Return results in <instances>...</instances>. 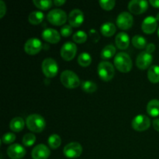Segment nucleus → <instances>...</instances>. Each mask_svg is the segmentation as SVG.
I'll list each match as a JSON object with an SVG mask.
<instances>
[{
    "label": "nucleus",
    "instance_id": "1",
    "mask_svg": "<svg viewBox=\"0 0 159 159\" xmlns=\"http://www.w3.org/2000/svg\"><path fill=\"white\" fill-rule=\"evenodd\" d=\"M27 128L34 133H40L46 127L45 119L40 114H31L27 116L26 120Z\"/></svg>",
    "mask_w": 159,
    "mask_h": 159
},
{
    "label": "nucleus",
    "instance_id": "2",
    "mask_svg": "<svg viewBox=\"0 0 159 159\" xmlns=\"http://www.w3.org/2000/svg\"><path fill=\"white\" fill-rule=\"evenodd\" d=\"M114 65L120 72L127 73L132 69V60L130 55L126 52H120L115 56Z\"/></svg>",
    "mask_w": 159,
    "mask_h": 159
},
{
    "label": "nucleus",
    "instance_id": "3",
    "mask_svg": "<svg viewBox=\"0 0 159 159\" xmlns=\"http://www.w3.org/2000/svg\"><path fill=\"white\" fill-rule=\"evenodd\" d=\"M60 80L62 85L67 89H76L80 85L81 82L79 76L72 71L65 70L62 71L60 76Z\"/></svg>",
    "mask_w": 159,
    "mask_h": 159
},
{
    "label": "nucleus",
    "instance_id": "4",
    "mask_svg": "<svg viewBox=\"0 0 159 159\" xmlns=\"http://www.w3.org/2000/svg\"><path fill=\"white\" fill-rule=\"evenodd\" d=\"M97 71L99 78L104 82H109L114 77V67L109 61L100 62L98 65Z\"/></svg>",
    "mask_w": 159,
    "mask_h": 159
},
{
    "label": "nucleus",
    "instance_id": "5",
    "mask_svg": "<svg viewBox=\"0 0 159 159\" xmlns=\"http://www.w3.org/2000/svg\"><path fill=\"white\" fill-rule=\"evenodd\" d=\"M48 22L54 26H61L66 23L68 16L66 12L61 9H54L50 11L47 15Z\"/></svg>",
    "mask_w": 159,
    "mask_h": 159
},
{
    "label": "nucleus",
    "instance_id": "6",
    "mask_svg": "<svg viewBox=\"0 0 159 159\" xmlns=\"http://www.w3.org/2000/svg\"><path fill=\"white\" fill-rule=\"evenodd\" d=\"M42 71L47 78H54L58 72V65L54 59L48 57L43 61L41 65Z\"/></svg>",
    "mask_w": 159,
    "mask_h": 159
},
{
    "label": "nucleus",
    "instance_id": "7",
    "mask_svg": "<svg viewBox=\"0 0 159 159\" xmlns=\"http://www.w3.org/2000/svg\"><path fill=\"white\" fill-rule=\"evenodd\" d=\"M132 127L134 130L138 132L145 131L150 127L151 120L148 116L140 114L135 116L132 120Z\"/></svg>",
    "mask_w": 159,
    "mask_h": 159
},
{
    "label": "nucleus",
    "instance_id": "8",
    "mask_svg": "<svg viewBox=\"0 0 159 159\" xmlns=\"http://www.w3.org/2000/svg\"><path fill=\"white\" fill-rule=\"evenodd\" d=\"M64 155L68 158H77L82 155V146L78 142H70L64 148Z\"/></svg>",
    "mask_w": 159,
    "mask_h": 159
},
{
    "label": "nucleus",
    "instance_id": "9",
    "mask_svg": "<svg viewBox=\"0 0 159 159\" xmlns=\"http://www.w3.org/2000/svg\"><path fill=\"white\" fill-rule=\"evenodd\" d=\"M77 53V46L75 43L71 41L66 42L62 45L60 54L65 61H71Z\"/></svg>",
    "mask_w": 159,
    "mask_h": 159
},
{
    "label": "nucleus",
    "instance_id": "10",
    "mask_svg": "<svg viewBox=\"0 0 159 159\" xmlns=\"http://www.w3.org/2000/svg\"><path fill=\"white\" fill-rule=\"evenodd\" d=\"M134 23L133 16L128 12H122L116 18V25L121 30H128L132 27Z\"/></svg>",
    "mask_w": 159,
    "mask_h": 159
},
{
    "label": "nucleus",
    "instance_id": "11",
    "mask_svg": "<svg viewBox=\"0 0 159 159\" xmlns=\"http://www.w3.org/2000/svg\"><path fill=\"white\" fill-rule=\"evenodd\" d=\"M43 48L42 42L39 39L33 37L29 39L24 44V51L30 55H35L41 51Z\"/></svg>",
    "mask_w": 159,
    "mask_h": 159
},
{
    "label": "nucleus",
    "instance_id": "12",
    "mask_svg": "<svg viewBox=\"0 0 159 159\" xmlns=\"http://www.w3.org/2000/svg\"><path fill=\"white\" fill-rule=\"evenodd\" d=\"M148 2L144 0H132L128 3V9L131 13L140 15L147 11Z\"/></svg>",
    "mask_w": 159,
    "mask_h": 159
},
{
    "label": "nucleus",
    "instance_id": "13",
    "mask_svg": "<svg viewBox=\"0 0 159 159\" xmlns=\"http://www.w3.org/2000/svg\"><path fill=\"white\" fill-rule=\"evenodd\" d=\"M153 61V57L151 54L143 51L141 52L136 59V65L139 69L145 70L150 67Z\"/></svg>",
    "mask_w": 159,
    "mask_h": 159
},
{
    "label": "nucleus",
    "instance_id": "14",
    "mask_svg": "<svg viewBox=\"0 0 159 159\" xmlns=\"http://www.w3.org/2000/svg\"><path fill=\"white\" fill-rule=\"evenodd\" d=\"M51 155L49 148L43 144H37L32 150L31 156L33 159H48Z\"/></svg>",
    "mask_w": 159,
    "mask_h": 159
},
{
    "label": "nucleus",
    "instance_id": "15",
    "mask_svg": "<svg viewBox=\"0 0 159 159\" xmlns=\"http://www.w3.org/2000/svg\"><path fill=\"white\" fill-rule=\"evenodd\" d=\"M84 21V14L82 10L75 9L71 11L68 16V23L72 27H79Z\"/></svg>",
    "mask_w": 159,
    "mask_h": 159
},
{
    "label": "nucleus",
    "instance_id": "16",
    "mask_svg": "<svg viewBox=\"0 0 159 159\" xmlns=\"http://www.w3.org/2000/svg\"><path fill=\"white\" fill-rule=\"evenodd\" d=\"M26 150L19 144H12L7 148V155L11 159H20L26 155Z\"/></svg>",
    "mask_w": 159,
    "mask_h": 159
},
{
    "label": "nucleus",
    "instance_id": "17",
    "mask_svg": "<svg viewBox=\"0 0 159 159\" xmlns=\"http://www.w3.org/2000/svg\"><path fill=\"white\" fill-rule=\"evenodd\" d=\"M158 26V20L152 16H147L142 22L141 29L144 33L147 34H152L155 33Z\"/></svg>",
    "mask_w": 159,
    "mask_h": 159
},
{
    "label": "nucleus",
    "instance_id": "18",
    "mask_svg": "<svg viewBox=\"0 0 159 159\" xmlns=\"http://www.w3.org/2000/svg\"><path fill=\"white\" fill-rule=\"evenodd\" d=\"M45 41L50 43H57L61 40V34L53 28H48L43 30L41 34Z\"/></svg>",
    "mask_w": 159,
    "mask_h": 159
},
{
    "label": "nucleus",
    "instance_id": "19",
    "mask_svg": "<svg viewBox=\"0 0 159 159\" xmlns=\"http://www.w3.org/2000/svg\"><path fill=\"white\" fill-rule=\"evenodd\" d=\"M115 43L120 50H125L130 45V37L125 32H120L116 36Z\"/></svg>",
    "mask_w": 159,
    "mask_h": 159
},
{
    "label": "nucleus",
    "instance_id": "20",
    "mask_svg": "<svg viewBox=\"0 0 159 159\" xmlns=\"http://www.w3.org/2000/svg\"><path fill=\"white\" fill-rule=\"evenodd\" d=\"M116 27L113 23L107 22L101 25L100 26V32L103 36L107 37H110L113 36L116 33Z\"/></svg>",
    "mask_w": 159,
    "mask_h": 159
},
{
    "label": "nucleus",
    "instance_id": "21",
    "mask_svg": "<svg viewBox=\"0 0 159 159\" xmlns=\"http://www.w3.org/2000/svg\"><path fill=\"white\" fill-rule=\"evenodd\" d=\"M147 113L151 116L156 117L159 116V100L154 99H152L147 105Z\"/></svg>",
    "mask_w": 159,
    "mask_h": 159
},
{
    "label": "nucleus",
    "instance_id": "22",
    "mask_svg": "<svg viewBox=\"0 0 159 159\" xmlns=\"http://www.w3.org/2000/svg\"><path fill=\"white\" fill-rule=\"evenodd\" d=\"M25 126V121L20 116H16L14 117L12 120L10 121L9 124V127H10L11 130L14 132H20L23 130Z\"/></svg>",
    "mask_w": 159,
    "mask_h": 159
},
{
    "label": "nucleus",
    "instance_id": "23",
    "mask_svg": "<svg viewBox=\"0 0 159 159\" xmlns=\"http://www.w3.org/2000/svg\"><path fill=\"white\" fill-rule=\"evenodd\" d=\"M148 79L152 83L159 82V66L152 65L148 70Z\"/></svg>",
    "mask_w": 159,
    "mask_h": 159
},
{
    "label": "nucleus",
    "instance_id": "24",
    "mask_svg": "<svg viewBox=\"0 0 159 159\" xmlns=\"http://www.w3.org/2000/svg\"><path fill=\"white\" fill-rule=\"evenodd\" d=\"M44 19V14L41 11H34L30 12L28 17L30 23L32 25L40 24Z\"/></svg>",
    "mask_w": 159,
    "mask_h": 159
},
{
    "label": "nucleus",
    "instance_id": "25",
    "mask_svg": "<svg viewBox=\"0 0 159 159\" xmlns=\"http://www.w3.org/2000/svg\"><path fill=\"white\" fill-rule=\"evenodd\" d=\"M116 48L113 44H108L104 47L103 49L101 51V58L107 60V59L112 58L116 54Z\"/></svg>",
    "mask_w": 159,
    "mask_h": 159
},
{
    "label": "nucleus",
    "instance_id": "26",
    "mask_svg": "<svg viewBox=\"0 0 159 159\" xmlns=\"http://www.w3.org/2000/svg\"><path fill=\"white\" fill-rule=\"evenodd\" d=\"M132 44L138 49H144L147 47V40L144 37L141 35H135L132 38Z\"/></svg>",
    "mask_w": 159,
    "mask_h": 159
},
{
    "label": "nucleus",
    "instance_id": "27",
    "mask_svg": "<svg viewBox=\"0 0 159 159\" xmlns=\"http://www.w3.org/2000/svg\"><path fill=\"white\" fill-rule=\"evenodd\" d=\"M48 142L50 148L51 149L55 150V149L58 148L61 146V137L58 134H51L48 138Z\"/></svg>",
    "mask_w": 159,
    "mask_h": 159
},
{
    "label": "nucleus",
    "instance_id": "28",
    "mask_svg": "<svg viewBox=\"0 0 159 159\" xmlns=\"http://www.w3.org/2000/svg\"><path fill=\"white\" fill-rule=\"evenodd\" d=\"M82 90L86 93H93L97 90V85L90 80L83 81L81 84Z\"/></svg>",
    "mask_w": 159,
    "mask_h": 159
},
{
    "label": "nucleus",
    "instance_id": "29",
    "mask_svg": "<svg viewBox=\"0 0 159 159\" xmlns=\"http://www.w3.org/2000/svg\"><path fill=\"white\" fill-rule=\"evenodd\" d=\"M78 63L82 67H87L91 65L92 57L89 53L83 52L79 54L78 57Z\"/></svg>",
    "mask_w": 159,
    "mask_h": 159
},
{
    "label": "nucleus",
    "instance_id": "30",
    "mask_svg": "<svg viewBox=\"0 0 159 159\" xmlns=\"http://www.w3.org/2000/svg\"><path fill=\"white\" fill-rule=\"evenodd\" d=\"M34 4L41 10H48L52 6L53 2L51 0H34Z\"/></svg>",
    "mask_w": 159,
    "mask_h": 159
},
{
    "label": "nucleus",
    "instance_id": "31",
    "mask_svg": "<svg viewBox=\"0 0 159 159\" xmlns=\"http://www.w3.org/2000/svg\"><path fill=\"white\" fill-rule=\"evenodd\" d=\"M88 38V35L83 30H79L75 33L72 36V40L75 43H85Z\"/></svg>",
    "mask_w": 159,
    "mask_h": 159
},
{
    "label": "nucleus",
    "instance_id": "32",
    "mask_svg": "<svg viewBox=\"0 0 159 159\" xmlns=\"http://www.w3.org/2000/svg\"><path fill=\"white\" fill-rule=\"evenodd\" d=\"M36 141V136L32 133H28L23 136L22 142H23V145L26 147H30V146L34 145V143Z\"/></svg>",
    "mask_w": 159,
    "mask_h": 159
},
{
    "label": "nucleus",
    "instance_id": "33",
    "mask_svg": "<svg viewBox=\"0 0 159 159\" xmlns=\"http://www.w3.org/2000/svg\"><path fill=\"white\" fill-rule=\"evenodd\" d=\"M99 3L102 9L110 11L114 8L116 2L114 0H100V1H99Z\"/></svg>",
    "mask_w": 159,
    "mask_h": 159
},
{
    "label": "nucleus",
    "instance_id": "34",
    "mask_svg": "<svg viewBox=\"0 0 159 159\" xmlns=\"http://www.w3.org/2000/svg\"><path fill=\"white\" fill-rule=\"evenodd\" d=\"M16 140V135L12 133H6L2 138V141L5 144H12Z\"/></svg>",
    "mask_w": 159,
    "mask_h": 159
},
{
    "label": "nucleus",
    "instance_id": "35",
    "mask_svg": "<svg viewBox=\"0 0 159 159\" xmlns=\"http://www.w3.org/2000/svg\"><path fill=\"white\" fill-rule=\"evenodd\" d=\"M72 26L71 25H64L61 28V35L64 37H68L72 34Z\"/></svg>",
    "mask_w": 159,
    "mask_h": 159
},
{
    "label": "nucleus",
    "instance_id": "36",
    "mask_svg": "<svg viewBox=\"0 0 159 159\" xmlns=\"http://www.w3.org/2000/svg\"><path fill=\"white\" fill-rule=\"evenodd\" d=\"M6 13V6L2 0H0V18H3Z\"/></svg>",
    "mask_w": 159,
    "mask_h": 159
},
{
    "label": "nucleus",
    "instance_id": "37",
    "mask_svg": "<svg viewBox=\"0 0 159 159\" xmlns=\"http://www.w3.org/2000/svg\"><path fill=\"white\" fill-rule=\"evenodd\" d=\"M155 48H156V47H155V45L153 43H148L147 47H146V52L149 53V54H152V53L154 52V51H155Z\"/></svg>",
    "mask_w": 159,
    "mask_h": 159
},
{
    "label": "nucleus",
    "instance_id": "38",
    "mask_svg": "<svg viewBox=\"0 0 159 159\" xmlns=\"http://www.w3.org/2000/svg\"><path fill=\"white\" fill-rule=\"evenodd\" d=\"M89 34H90V36L93 37V40H94V41L96 40H95V38H96V39H97L98 40H99V35H98V33L96 32V30H90V32H89Z\"/></svg>",
    "mask_w": 159,
    "mask_h": 159
},
{
    "label": "nucleus",
    "instance_id": "39",
    "mask_svg": "<svg viewBox=\"0 0 159 159\" xmlns=\"http://www.w3.org/2000/svg\"><path fill=\"white\" fill-rule=\"evenodd\" d=\"M152 125H153L154 129L157 131L159 132V118H156L152 122Z\"/></svg>",
    "mask_w": 159,
    "mask_h": 159
},
{
    "label": "nucleus",
    "instance_id": "40",
    "mask_svg": "<svg viewBox=\"0 0 159 159\" xmlns=\"http://www.w3.org/2000/svg\"><path fill=\"white\" fill-rule=\"evenodd\" d=\"M65 2H66L65 0H54V1L53 2V3H54L56 6H62V5L65 4Z\"/></svg>",
    "mask_w": 159,
    "mask_h": 159
},
{
    "label": "nucleus",
    "instance_id": "41",
    "mask_svg": "<svg viewBox=\"0 0 159 159\" xmlns=\"http://www.w3.org/2000/svg\"><path fill=\"white\" fill-rule=\"evenodd\" d=\"M149 3L152 5L153 7L159 8V0H150Z\"/></svg>",
    "mask_w": 159,
    "mask_h": 159
},
{
    "label": "nucleus",
    "instance_id": "42",
    "mask_svg": "<svg viewBox=\"0 0 159 159\" xmlns=\"http://www.w3.org/2000/svg\"><path fill=\"white\" fill-rule=\"evenodd\" d=\"M156 20H158V21H159V12L157 14V16H156Z\"/></svg>",
    "mask_w": 159,
    "mask_h": 159
},
{
    "label": "nucleus",
    "instance_id": "43",
    "mask_svg": "<svg viewBox=\"0 0 159 159\" xmlns=\"http://www.w3.org/2000/svg\"><path fill=\"white\" fill-rule=\"evenodd\" d=\"M158 37H159V27H158Z\"/></svg>",
    "mask_w": 159,
    "mask_h": 159
}]
</instances>
